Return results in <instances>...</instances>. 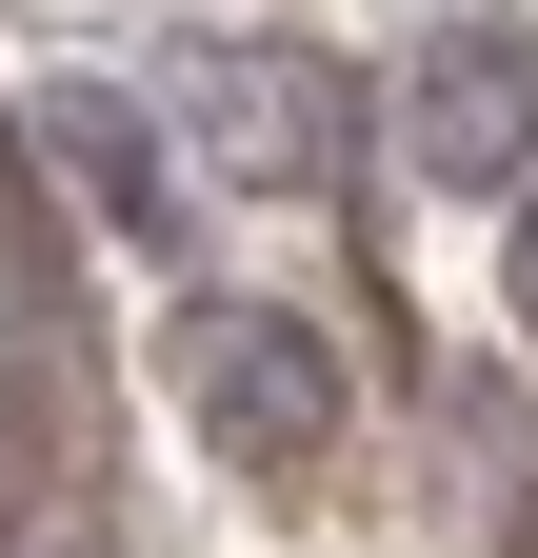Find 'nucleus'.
Segmentation results:
<instances>
[{
  "instance_id": "7ed1b4c3",
  "label": "nucleus",
  "mask_w": 538,
  "mask_h": 558,
  "mask_svg": "<svg viewBox=\"0 0 538 558\" xmlns=\"http://www.w3.org/2000/svg\"><path fill=\"white\" fill-rule=\"evenodd\" d=\"M199 120H220L240 180H319V160H340V120H359V81H340V60H299V40H220V60H199Z\"/></svg>"
},
{
  "instance_id": "423d86ee",
  "label": "nucleus",
  "mask_w": 538,
  "mask_h": 558,
  "mask_svg": "<svg viewBox=\"0 0 538 558\" xmlns=\"http://www.w3.org/2000/svg\"><path fill=\"white\" fill-rule=\"evenodd\" d=\"M21 558H60V538H21Z\"/></svg>"
},
{
  "instance_id": "20e7f679",
  "label": "nucleus",
  "mask_w": 538,
  "mask_h": 558,
  "mask_svg": "<svg viewBox=\"0 0 538 558\" xmlns=\"http://www.w3.org/2000/svg\"><path fill=\"white\" fill-rule=\"evenodd\" d=\"M40 140H60V180H81L120 240H160V120L120 100V81H40Z\"/></svg>"
},
{
  "instance_id": "f03ea898",
  "label": "nucleus",
  "mask_w": 538,
  "mask_h": 558,
  "mask_svg": "<svg viewBox=\"0 0 538 558\" xmlns=\"http://www.w3.org/2000/svg\"><path fill=\"white\" fill-rule=\"evenodd\" d=\"M399 140H419V180H518L538 160V40L518 21H439L419 60H399Z\"/></svg>"
},
{
  "instance_id": "f257e3e1",
  "label": "nucleus",
  "mask_w": 538,
  "mask_h": 558,
  "mask_svg": "<svg viewBox=\"0 0 538 558\" xmlns=\"http://www.w3.org/2000/svg\"><path fill=\"white\" fill-rule=\"evenodd\" d=\"M199 439H220L240 478H319L340 459V339L280 319V300H220L199 319Z\"/></svg>"
},
{
  "instance_id": "39448f33",
  "label": "nucleus",
  "mask_w": 538,
  "mask_h": 558,
  "mask_svg": "<svg viewBox=\"0 0 538 558\" xmlns=\"http://www.w3.org/2000/svg\"><path fill=\"white\" fill-rule=\"evenodd\" d=\"M518 319H538V220H518Z\"/></svg>"
}]
</instances>
